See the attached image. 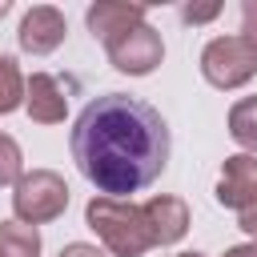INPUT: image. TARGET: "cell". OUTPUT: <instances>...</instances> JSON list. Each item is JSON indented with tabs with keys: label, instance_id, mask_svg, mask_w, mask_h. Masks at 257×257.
<instances>
[{
	"label": "cell",
	"instance_id": "obj_21",
	"mask_svg": "<svg viewBox=\"0 0 257 257\" xmlns=\"http://www.w3.org/2000/svg\"><path fill=\"white\" fill-rule=\"evenodd\" d=\"M177 257H201V253H177Z\"/></svg>",
	"mask_w": 257,
	"mask_h": 257
},
{
	"label": "cell",
	"instance_id": "obj_16",
	"mask_svg": "<svg viewBox=\"0 0 257 257\" xmlns=\"http://www.w3.org/2000/svg\"><path fill=\"white\" fill-rule=\"evenodd\" d=\"M241 16H245V36L257 44V0H245L241 4Z\"/></svg>",
	"mask_w": 257,
	"mask_h": 257
},
{
	"label": "cell",
	"instance_id": "obj_2",
	"mask_svg": "<svg viewBox=\"0 0 257 257\" xmlns=\"http://www.w3.org/2000/svg\"><path fill=\"white\" fill-rule=\"evenodd\" d=\"M88 229H96V237L116 253V257H141L153 245V233L145 225V209L112 201V197H92L88 209Z\"/></svg>",
	"mask_w": 257,
	"mask_h": 257
},
{
	"label": "cell",
	"instance_id": "obj_6",
	"mask_svg": "<svg viewBox=\"0 0 257 257\" xmlns=\"http://www.w3.org/2000/svg\"><path fill=\"white\" fill-rule=\"evenodd\" d=\"M257 197V157L249 153H237L221 165V181H217V201L229 205V209H245L249 201Z\"/></svg>",
	"mask_w": 257,
	"mask_h": 257
},
{
	"label": "cell",
	"instance_id": "obj_1",
	"mask_svg": "<svg viewBox=\"0 0 257 257\" xmlns=\"http://www.w3.org/2000/svg\"><path fill=\"white\" fill-rule=\"evenodd\" d=\"M72 157L76 169L116 201L161 177L169 165V124L153 104L128 92H104L80 108L72 124Z\"/></svg>",
	"mask_w": 257,
	"mask_h": 257
},
{
	"label": "cell",
	"instance_id": "obj_15",
	"mask_svg": "<svg viewBox=\"0 0 257 257\" xmlns=\"http://www.w3.org/2000/svg\"><path fill=\"white\" fill-rule=\"evenodd\" d=\"M221 12V4H185L181 8V16L189 20V24H201V20H213Z\"/></svg>",
	"mask_w": 257,
	"mask_h": 257
},
{
	"label": "cell",
	"instance_id": "obj_14",
	"mask_svg": "<svg viewBox=\"0 0 257 257\" xmlns=\"http://www.w3.org/2000/svg\"><path fill=\"white\" fill-rule=\"evenodd\" d=\"M20 165H24L20 161V145L0 133V185H16L20 181Z\"/></svg>",
	"mask_w": 257,
	"mask_h": 257
},
{
	"label": "cell",
	"instance_id": "obj_20",
	"mask_svg": "<svg viewBox=\"0 0 257 257\" xmlns=\"http://www.w3.org/2000/svg\"><path fill=\"white\" fill-rule=\"evenodd\" d=\"M4 12H8V0H0V16H4Z\"/></svg>",
	"mask_w": 257,
	"mask_h": 257
},
{
	"label": "cell",
	"instance_id": "obj_5",
	"mask_svg": "<svg viewBox=\"0 0 257 257\" xmlns=\"http://www.w3.org/2000/svg\"><path fill=\"white\" fill-rule=\"evenodd\" d=\"M104 48H108V60H112L120 72H128V76H145V72H153V68L161 64V56H165L161 36H157L149 24H137V28L120 32V36H112Z\"/></svg>",
	"mask_w": 257,
	"mask_h": 257
},
{
	"label": "cell",
	"instance_id": "obj_12",
	"mask_svg": "<svg viewBox=\"0 0 257 257\" xmlns=\"http://www.w3.org/2000/svg\"><path fill=\"white\" fill-rule=\"evenodd\" d=\"M229 133L237 145L257 149V96H245L229 108Z\"/></svg>",
	"mask_w": 257,
	"mask_h": 257
},
{
	"label": "cell",
	"instance_id": "obj_10",
	"mask_svg": "<svg viewBox=\"0 0 257 257\" xmlns=\"http://www.w3.org/2000/svg\"><path fill=\"white\" fill-rule=\"evenodd\" d=\"M24 92H28L24 104H28V116H32V120H40V124H56V120H64L68 100H64V92L56 88V80H52L48 72H32V80H28Z\"/></svg>",
	"mask_w": 257,
	"mask_h": 257
},
{
	"label": "cell",
	"instance_id": "obj_7",
	"mask_svg": "<svg viewBox=\"0 0 257 257\" xmlns=\"http://www.w3.org/2000/svg\"><path fill=\"white\" fill-rule=\"evenodd\" d=\"M145 225L153 233V245H173L189 229V209L181 197H153L145 205Z\"/></svg>",
	"mask_w": 257,
	"mask_h": 257
},
{
	"label": "cell",
	"instance_id": "obj_17",
	"mask_svg": "<svg viewBox=\"0 0 257 257\" xmlns=\"http://www.w3.org/2000/svg\"><path fill=\"white\" fill-rule=\"evenodd\" d=\"M241 229L257 237V197H253V201H249V205L241 209Z\"/></svg>",
	"mask_w": 257,
	"mask_h": 257
},
{
	"label": "cell",
	"instance_id": "obj_19",
	"mask_svg": "<svg viewBox=\"0 0 257 257\" xmlns=\"http://www.w3.org/2000/svg\"><path fill=\"white\" fill-rule=\"evenodd\" d=\"M225 257H257V241H253V245H237V249H229Z\"/></svg>",
	"mask_w": 257,
	"mask_h": 257
},
{
	"label": "cell",
	"instance_id": "obj_9",
	"mask_svg": "<svg viewBox=\"0 0 257 257\" xmlns=\"http://www.w3.org/2000/svg\"><path fill=\"white\" fill-rule=\"evenodd\" d=\"M145 4H116V0H100V4H92L88 8V28H92V36H100L104 44L112 40V36H120V32H128V28H137V24H145Z\"/></svg>",
	"mask_w": 257,
	"mask_h": 257
},
{
	"label": "cell",
	"instance_id": "obj_8",
	"mask_svg": "<svg viewBox=\"0 0 257 257\" xmlns=\"http://www.w3.org/2000/svg\"><path fill=\"white\" fill-rule=\"evenodd\" d=\"M60 40H64V16L56 8L40 4V8H32L20 20V48L24 52H36L40 56V52H52Z\"/></svg>",
	"mask_w": 257,
	"mask_h": 257
},
{
	"label": "cell",
	"instance_id": "obj_11",
	"mask_svg": "<svg viewBox=\"0 0 257 257\" xmlns=\"http://www.w3.org/2000/svg\"><path fill=\"white\" fill-rule=\"evenodd\" d=\"M36 253H40V233H36V225L0 221V257H36Z\"/></svg>",
	"mask_w": 257,
	"mask_h": 257
},
{
	"label": "cell",
	"instance_id": "obj_3",
	"mask_svg": "<svg viewBox=\"0 0 257 257\" xmlns=\"http://www.w3.org/2000/svg\"><path fill=\"white\" fill-rule=\"evenodd\" d=\"M68 205V185L60 173L52 169H32L28 177L16 181V193H12V209L24 225H44L52 217H60Z\"/></svg>",
	"mask_w": 257,
	"mask_h": 257
},
{
	"label": "cell",
	"instance_id": "obj_4",
	"mask_svg": "<svg viewBox=\"0 0 257 257\" xmlns=\"http://www.w3.org/2000/svg\"><path fill=\"white\" fill-rule=\"evenodd\" d=\"M201 72L217 88H237L257 72V44L249 36H217L201 52Z\"/></svg>",
	"mask_w": 257,
	"mask_h": 257
},
{
	"label": "cell",
	"instance_id": "obj_18",
	"mask_svg": "<svg viewBox=\"0 0 257 257\" xmlns=\"http://www.w3.org/2000/svg\"><path fill=\"white\" fill-rule=\"evenodd\" d=\"M60 257H104L100 249H92V245H84V241H76V245H64L60 249Z\"/></svg>",
	"mask_w": 257,
	"mask_h": 257
},
{
	"label": "cell",
	"instance_id": "obj_13",
	"mask_svg": "<svg viewBox=\"0 0 257 257\" xmlns=\"http://www.w3.org/2000/svg\"><path fill=\"white\" fill-rule=\"evenodd\" d=\"M24 100V80L12 56H0V112H12Z\"/></svg>",
	"mask_w": 257,
	"mask_h": 257
}]
</instances>
